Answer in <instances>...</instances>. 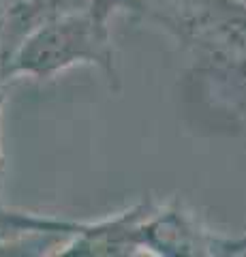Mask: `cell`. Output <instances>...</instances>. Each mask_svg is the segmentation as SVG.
Instances as JSON below:
<instances>
[{
  "label": "cell",
  "instance_id": "7",
  "mask_svg": "<svg viewBox=\"0 0 246 257\" xmlns=\"http://www.w3.org/2000/svg\"><path fill=\"white\" fill-rule=\"evenodd\" d=\"M242 253H246V236L237 238V240H229V238H225L223 255H242Z\"/></svg>",
  "mask_w": 246,
  "mask_h": 257
},
{
  "label": "cell",
  "instance_id": "3",
  "mask_svg": "<svg viewBox=\"0 0 246 257\" xmlns=\"http://www.w3.org/2000/svg\"><path fill=\"white\" fill-rule=\"evenodd\" d=\"M139 242L144 253L156 255H223L225 238L173 199L165 206L152 204L139 225Z\"/></svg>",
  "mask_w": 246,
  "mask_h": 257
},
{
  "label": "cell",
  "instance_id": "5",
  "mask_svg": "<svg viewBox=\"0 0 246 257\" xmlns=\"http://www.w3.org/2000/svg\"><path fill=\"white\" fill-rule=\"evenodd\" d=\"M210 94L227 107L246 128V75L229 79H210Z\"/></svg>",
  "mask_w": 246,
  "mask_h": 257
},
{
  "label": "cell",
  "instance_id": "8",
  "mask_svg": "<svg viewBox=\"0 0 246 257\" xmlns=\"http://www.w3.org/2000/svg\"><path fill=\"white\" fill-rule=\"evenodd\" d=\"M5 101H7V92L0 94V120H3ZM3 187H5V155H3V146H0V206H5V202H3Z\"/></svg>",
  "mask_w": 246,
  "mask_h": 257
},
{
  "label": "cell",
  "instance_id": "6",
  "mask_svg": "<svg viewBox=\"0 0 246 257\" xmlns=\"http://www.w3.org/2000/svg\"><path fill=\"white\" fill-rule=\"evenodd\" d=\"M7 73H5V7L0 0V94L7 92Z\"/></svg>",
  "mask_w": 246,
  "mask_h": 257
},
{
  "label": "cell",
  "instance_id": "2",
  "mask_svg": "<svg viewBox=\"0 0 246 257\" xmlns=\"http://www.w3.org/2000/svg\"><path fill=\"white\" fill-rule=\"evenodd\" d=\"M116 5L118 11L167 32L203 79L246 75L244 0H116Z\"/></svg>",
  "mask_w": 246,
  "mask_h": 257
},
{
  "label": "cell",
  "instance_id": "1",
  "mask_svg": "<svg viewBox=\"0 0 246 257\" xmlns=\"http://www.w3.org/2000/svg\"><path fill=\"white\" fill-rule=\"evenodd\" d=\"M116 0H97L82 9L60 13L30 30L15 45L5 64L7 79L58 77L73 67H97L112 90H120L116 50L112 39V18Z\"/></svg>",
  "mask_w": 246,
  "mask_h": 257
},
{
  "label": "cell",
  "instance_id": "4",
  "mask_svg": "<svg viewBox=\"0 0 246 257\" xmlns=\"http://www.w3.org/2000/svg\"><path fill=\"white\" fill-rule=\"evenodd\" d=\"M71 219L0 206V255H56L71 234Z\"/></svg>",
  "mask_w": 246,
  "mask_h": 257
},
{
  "label": "cell",
  "instance_id": "9",
  "mask_svg": "<svg viewBox=\"0 0 246 257\" xmlns=\"http://www.w3.org/2000/svg\"><path fill=\"white\" fill-rule=\"evenodd\" d=\"M82 5H92V3H97V0H79Z\"/></svg>",
  "mask_w": 246,
  "mask_h": 257
}]
</instances>
